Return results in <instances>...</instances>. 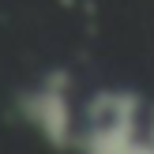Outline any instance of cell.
<instances>
[{
	"mask_svg": "<svg viewBox=\"0 0 154 154\" xmlns=\"http://www.w3.org/2000/svg\"><path fill=\"white\" fill-rule=\"evenodd\" d=\"M143 139V98L128 87H102L83 102L75 154H135Z\"/></svg>",
	"mask_w": 154,
	"mask_h": 154,
	"instance_id": "1",
	"label": "cell"
},
{
	"mask_svg": "<svg viewBox=\"0 0 154 154\" xmlns=\"http://www.w3.org/2000/svg\"><path fill=\"white\" fill-rule=\"evenodd\" d=\"M19 117L49 143L53 150H68L75 139V105H72V72L68 68H49L30 90L15 98Z\"/></svg>",
	"mask_w": 154,
	"mask_h": 154,
	"instance_id": "2",
	"label": "cell"
},
{
	"mask_svg": "<svg viewBox=\"0 0 154 154\" xmlns=\"http://www.w3.org/2000/svg\"><path fill=\"white\" fill-rule=\"evenodd\" d=\"M135 154H154V139H147V135H143L139 147H135Z\"/></svg>",
	"mask_w": 154,
	"mask_h": 154,
	"instance_id": "3",
	"label": "cell"
},
{
	"mask_svg": "<svg viewBox=\"0 0 154 154\" xmlns=\"http://www.w3.org/2000/svg\"><path fill=\"white\" fill-rule=\"evenodd\" d=\"M143 135H147V139H154V113L147 117V124H143Z\"/></svg>",
	"mask_w": 154,
	"mask_h": 154,
	"instance_id": "4",
	"label": "cell"
}]
</instances>
